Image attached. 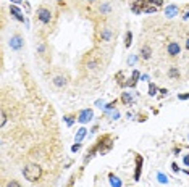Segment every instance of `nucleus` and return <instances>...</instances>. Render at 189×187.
Instances as JSON below:
<instances>
[{"instance_id":"1","label":"nucleus","mask_w":189,"mask_h":187,"mask_svg":"<svg viewBox=\"0 0 189 187\" xmlns=\"http://www.w3.org/2000/svg\"><path fill=\"white\" fill-rule=\"evenodd\" d=\"M41 174H42V169L39 165H36V163H28L24 166V171H23V176L29 181V182H37Z\"/></svg>"},{"instance_id":"2","label":"nucleus","mask_w":189,"mask_h":187,"mask_svg":"<svg viewBox=\"0 0 189 187\" xmlns=\"http://www.w3.org/2000/svg\"><path fill=\"white\" fill-rule=\"evenodd\" d=\"M95 144H97V147H99V153L100 155H105L113 149V139H112L110 134H104L102 137H99V140H97Z\"/></svg>"},{"instance_id":"3","label":"nucleus","mask_w":189,"mask_h":187,"mask_svg":"<svg viewBox=\"0 0 189 187\" xmlns=\"http://www.w3.org/2000/svg\"><path fill=\"white\" fill-rule=\"evenodd\" d=\"M36 16H37V20L41 21L42 24H49V23L52 21V11H50L47 7H39Z\"/></svg>"},{"instance_id":"4","label":"nucleus","mask_w":189,"mask_h":187,"mask_svg":"<svg viewBox=\"0 0 189 187\" xmlns=\"http://www.w3.org/2000/svg\"><path fill=\"white\" fill-rule=\"evenodd\" d=\"M92 116H94V111L91 110V108H86V110H81V111H79L78 121L83 123V124H86V123H89L91 120H92Z\"/></svg>"},{"instance_id":"5","label":"nucleus","mask_w":189,"mask_h":187,"mask_svg":"<svg viewBox=\"0 0 189 187\" xmlns=\"http://www.w3.org/2000/svg\"><path fill=\"white\" fill-rule=\"evenodd\" d=\"M142 163H144V158L139 153H136V166H134V181L141 179V171H142Z\"/></svg>"},{"instance_id":"6","label":"nucleus","mask_w":189,"mask_h":187,"mask_svg":"<svg viewBox=\"0 0 189 187\" xmlns=\"http://www.w3.org/2000/svg\"><path fill=\"white\" fill-rule=\"evenodd\" d=\"M10 47L13 49V50H21L23 49V37L20 36V34H16V36H13L10 39Z\"/></svg>"},{"instance_id":"7","label":"nucleus","mask_w":189,"mask_h":187,"mask_svg":"<svg viewBox=\"0 0 189 187\" xmlns=\"http://www.w3.org/2000/svg\"><path fill=\"white\" fill-rule=\"evenodd\" d=\"M167 52H168V55L170 56H178L180 53H181V47H180V44L178 42H170L168 44V47H167Z\"/></svg>"},{"instance_id":"8","label":"nucleus","mask_w":189,"mask_h":187,"mask_svg":"<svg viewBox=\"0 0 189 187\" xmlns=\"http://www.w3.org/2000/svg\"><path fill=\"white\" fill-rule=\"evenodd\" d=\"M86 68L87 70H95V68H99V60L94 56V52L87 53V60H86Z\"/></svg>"},{"instance_id":"9","label":"nucleus","mask_w":189,"mask_h":187,"mask_svg":"<svg viewBox=\"0 0 189 187\" xmlns=\"http://www.w3.org/2000/svg\"><path fill=\"white\" fill-rule=\"evenodd\" d=\"M178 13H180V7L178 5H168L167 8H165V16L167 18H175V16H178Z\"/></svg>"},{"instance_id":"10","label":"nucleus","mask_w":189,"mask_h":187,"mask_svg":"<svg viewBox=\"0 0 189 187\" xmlns=\"http://www.w3.org/2000/svg\"><path fill=\"white\" fill-rule=\"evenodd\" d=\"M139 77H141L139 71H137V70H134V71H133V76H131V79H129V81H128V79H126V84H124V87H134L136 84H137V81H139Z\"/></svg>"},{"instance_id":"11","label":"nucleus","mask_w":189,"mask_h":187,"mask_svg":"<svg viewBox=\"0 0 189 187\" xmlns=\"http://www.w3.org/2000/svg\"><path fill=\"white\" fill-rule=\"evenodd\" d=\"M112 37H113V31L110 29V27H104L102 32H100V41L102 42H110Z\"/></svg>"},{"instance_id":"12","label":"nucleus","mask_w":189,"mask_h":187,"mask_svg":"<svg viewBox=\"0 0 189 187\" xmlns=\"http://www.w3.org/2000/svg\"><path fill=\"white\" fill-rule=\"evenodd\" d=\"M95 153H99V147H97V144H94L92 147H91V150L86 153V156H84V165H87V163L94 158Z\"/></svg>"},{"instance_id":"13","label":"nucleus","mask_w":189,"mask_h":187,"mask_svg":"<svg viewBox=\"0 0 189 187\" xmlns=\"http://www.w3.org/2000/svg\"><path fill=\"white\" fill-rule=\"evenodd\" d=\"M10 13L15 16V20H18L20 23H24V16H23V13L20 11V8H18V7L11 5V7H10Z\"/></svg>"},{"instance_id":"14","label":"nucleus","mask_w":189,"mask_h":187,"mask_svg":"<svg viewBox=\"0 0 189 187\" xmlns=\"http://www.w3.org/2000/svg\"><path fill=\"white\" fill-rule=\"evenodd\" d=\"M152 56V49L149 45H142L141 47V58L142 60H149Z\"/></svg>"},{"instance_id":"15","label":"nucleus","mask_w":189,"mask_h":187,"mask_svg":"<svg viewBox=\"0 0 189 187\" xmlns=\"http://www.w3.org/2000/svg\"><path fill=\"white\" fill-rule=\"evenodd\" d=\"M108 181H110V185H112V187H121V185H123V184H121V179H120L118 176H115L113 173L108 174Z\"/></svg>"},{"instance_id":"16","label":"nucleus","mask_w":189,"mask_h":187,"mask_svg":"<svg viewBox=\"0 0 189 187\" xmlns=\"http://www.w3.org/2000/svg\"><path fill=\"white\" fill-rule=\"evenodd\" d=\"M142 11H144V13H155V11H158V7L144 2V5H142Z\"/></svg>"},{"instance_id":"17","label":"nucleus","mask_w":189,"mask_h":187,"mask_svg":"<svg viewBox=\"0 0 189 187\" xmlns=\"http://www.w3.org/2000/svg\"><path fill=\"white\" fill-rule=\"evenodd\" d=\"M121 102L124 105H131V103H134V95L133 94H129V92H124L121 95Z\"/></svg>"},{"instance_id":"18","label":"nucleus","mask_w":189,"mask_h":187,"mask_svg":"<svg viewBox=\"0 0 189 187\" xmlns=\"http://www.w3.org/2000/svg\"><path fill=\"white\" fill-rule=\"evenodd\" d=\"M54 84L57 87H65L68 84V81H66L65 76H57V77H54Z\"/></svg>"},{"instance_id":"19","label":"nucleus","mask_w":189,"mask_h":187,"mask_svg":"<svg viewBox=\"0 0 189 187\" xmlns=\"http://www.w3.org/2000/svg\"><path fill=\"white\" fill-rule=\"evenodd\" d=\"M142 5H144V2H136L134 0V2L131 3V10H133L136 15H139V13H142Z\"/></svg>"},{"instance_id":"20","label":"nucleus","mask_w":189,"mask_h":187,"mask_svg":"<svg viewBox=\"0 0 189 187\" xmlns=\"http://www.w3.org/2000/svg\"><path fill=\"white\" fill-rule=\"evenodd\" d=\"M86 134H87L86 128H81V129H79V131L76 132V137H74V140H76V142H81V140L86 137Z\"/></svg>"},{"instance_id":"21","label":"nucleus","mask_w":189,"mask_h":187,"mask_svg":"<svg viewBox=\"0 0 189 187\" xmlns=\"http://www.w3.org/2000/svg\"><path fill=\"white\" fill-rule=\"evenodd\" d=\"M131 44H133V34H131V31H128L124 34V47H131Z\"/></svg>"},{"instance_id":"22","label":"nucleus","mask_w":189,"mask_h":187,"mask_svg":"<svg viewBox=\"0 0 189 187\" xmlns=\"http://www.w3.org/2000/svg\"><path fill=\"white\" fill-rule=\"evenodd\" d=\"M168 76H170V77H173V79H178V77H180V71H178V70H176V68L173 66V68H170Z\"/></svg>"},{"instance_id":"23","label":"nucleus","mask_w":189,"mask_h":187,"mask_svg":"<svg viewBox=\"0 0 189 187\" xmlns=\"http://www.w3.org/2000/svg\"><path fill=\"white\" fill-rule=\"evenodd\" d=\"M157 92H158V89H157V86L155 84H149V95H150V97H154V95H157Z\"/></svg>"},{"instance_id":"24","label":"nucleus","mask_w":189,"mask_h":187,"mask_svg":"<svg viewBox=\"0 0 189 187\" xmlns=\"http://www.w3.org/2000/svg\"><path fill=\"white\" fill-rule=\"evenodd\" d=\"M105 113L112 118V120H118V118H120V111H118L117 108H115V110H110V111H105Z\"/></svg>"},{"instance_id":"25","label":"nucleus","mask_w":189,"mask_h":187,"mask_svg":"<svg viewBox=\"0 0 189 187\" xmlns=\"http://www.w3.org/2000/svg\"><path fill=\"white\" fill-rule=\"evenodd\" d=\"M157 179H158V182H162V184L168 182V178L165 176V174H162V173H157Z\"/></svg>"},{"instance_id":"26","label":"nucleus","mask_w":189,"mask_h":187,"mask_svg":"<svg viewBox=\"0 0 189 187\" xmlns=\"http://www.w3.org/2000/svg\"><path fill=\"white\" fill-rule=\"evenodd\" d=\"M144 2L152 3V5H155V7H162L163 5V0H144Z\"/></svg>"},{"instance_id":"27","label":"nucleus","mask_w":189,"mask_h":187,"mask_svg":"<svg viewBox=\"0 0 189 187\" xmlns=\"http://www.w3.org/2000/svg\"><path fill=\"white\" fill-rule=\"evenodd\" d=\"M115 106H117V100H113V102H110V103H108V105H105V111L115 110Z\"/></svg>"},{"instance_id":"28","label":"nucleus","mask_w":189,"mask_h":187,"mask_svg":"<svg viewBox=\"0 0 189 187\" xmlns=\"http://www.w3.org/2000/svg\"><path fill=\"white\" fill-rule=\"evenodd\" d=\"M63 120L66 121V124H68V126H71V124H73V121H74V115H68V116H65V118H63Z\"/></svg>"},{"instance_id":"29","label":"nucleus","mask_w":189,"mask_h":187,"mask_svg":"<svg viewBox=\"0 0 189 187\" xmlns=\"http://www.w3.org/2000/svg\"><path fill=\"white\" fill-rule=\"evenodd\" d=\"M100 11H102V13H108V11H110V5H108V3H104V5L100 7Z\"/></svg>"},{"instance_id":"30","label":"nucleus","mask_w":189,"mask_h":187,"mask_svg":"<svg viewBox=\"0 0 189 187\" xmlns=\"http://www.w3.org/2000/svg\"><path fill=\"white\" fill-rule=\"evenodd\" d=\"M7 187H21V184L18 182V181H10V182L7 184Z\"/></svg>"},{"instance_id":"31","label":"nucleus","mask_w":189,"mask_h":187,"mask_svg":"<svg viewBox=\"0 0 189 187\" xmlns=\"http://www.w3.org/2000/svg\"><path fill=\"white\" fill-rule=\"evenodd\" d=\"M5 123H7V113L2 110V120H0V124H2V126H5Z\"/></svg>"},{"instance_id":"32","label":"nucleus","mask_w":189,"mask_h":187,"mask_svg":"<svg viewBox=\"0 0 189 187\" xmlns=\"http://www.w3.org/2000/svg\"><path fill=\"white\" fill-rule=\"evenodd\" d=\"M79 150H81V144H79V142H76L71 147V152H79Z\"/></svg>"},{"instance_id":"33","label":"nucleus","mask_w":189,"mask_h":187,"mask_svg":"<svg viewBox=\"0 0 189 187\" xmlns=\"http://www.w3.org/2000/svg\"><path fill=\"white\" fill-rule=\"evenodd\" d=\"M178 99H180V100H187V99H189V92H186V94H180Z\"/></svg>"},{"instance_id":"34","label":"nucleus","mask_w":189,"mask_h":187,"mask_svg":"<svg viewBox=\"0 0 189 187\" xmlns=\"http://www.w3.org/2000/svg\"><path fill=\"white\" fill-rule=\"evenodd\" d=\"M136 60H137V56H136V55H131V56H129V60H128V63H129V65H133V63H136Z\"/></svg>"},{"instance_id":"35","label":"nucleus","mask_w":189,"mask_h":187,"mask_svg":"<svg viewBox=\"0 0 189 187\" xmlns=\"http://www.w3.org/2000/svg\"><path fill=\"white\" fill-rule=\"evenodd\" d=\"M171 169H173L175 173H180V168H178V165H176V163H171Z\"/></svg>"},{"instance_id":"36","label":"nucleus","mask_w":189,"mask_h":187,"mask_svg":"<svg viewBox=\"0 0 189 187\" xmlns=\"http://www.w3.org/2000/svg\"><path fill=\"white\" fill-rule=\"evenodd\" d=\"M95 105L102 108V106H105V102H104V100H97V102H95Z\"/></svg>"},{"instance_id":"37","label":"nucleus","mask_w":189,"mask_h":187,"mask_svg":"<svg viewBox=\"0 0 189 187\" xmlns=\"http://www.w3.org/2000/svg\"><path fill=\"white\" fill-rule=\"evenodd\" d=\"M183 161H184V165H186V166H189V155H186V156H184V160H183Z\"/></svg>"},{"instance_id":"38","label":"nucleus","mask_w":189,"mask_h":187,"mask_svg":"<svg viewBox=\"0 0 189 187\" xmlns=\"http://www.w3.org/2000/svg\"><path fill=\"white\" fill-rule=\"evenodd\" d=\"M10 2H11V3H24L23 0H10Z\"/></svg>"},{"instance_id":"39","label":"nucleus","mask_w":189,"mask_h":187,"mask_svg":"<svg viewBox=\"0 0 189 187\" xmlns=\"http://www.w3.org/2000/svg\"><path fill=\"white\" fill-rule=\"evenodd\" d=\"M186 49L189 50V39H187V41H186Z\"/></svg>"},{"instance_id":"40","label":"nucleus","mask_w":189,"mask_h":187,"mask_svg":"<svg viewBox=\"0 0 189 187\" xmlns=\"http://www.w3.org/2000/svg\"><path fill=\"white\" fill-rule=\"evenodd\" d=\"M57 2H60V5H63V2H65V0H57Z\"/></svg>"},{"instance_id":"41","label":"nucleus","mask_w":189,"mask_h":187,"mask_svg":"<svg viewBox=\"0 0 189 187\" xmlns=\"http://www.w3.org/2000/svg\"><path fill=\"white\" fill-rule=\"evenodd\" d=\"M89 2H94V0H89Z\"/></svg>"}]
</instances>
